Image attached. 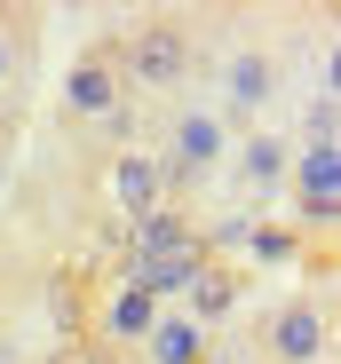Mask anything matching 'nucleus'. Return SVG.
Returning <instances> with one entry per match:
<instances>
[{"label": "nucleus", "mask_w": 341, "mask_h": 364, "mask_svg": "<svg viewBox=\"0 0 341 364\" xmlns=\"http://www.w3.org/2000/svg\"><path fill=\"white\" fill-rule=\"evenodd\" d=\"M286 159H294V143H278V135H254L246 151H238V182L254 198H270L278 182H286Z\"/></svg>", "instance_id": "obj_11"}, {"label": "nucleus", "mask_w": 341, "mask_h": 364, "mask_svg": "<svg viewBox=\"0 0 341 364\" xmlns=\"http://www.w3.org/2000/svg\"><path fill=\"white\" fill-rule=\"evenodd\" d=\"M111 55H120L127 87L175 95V87L199 80V16H183V9H143V16H127L120 32H111Z\"/></svg>", "instance_id": "obj_1"}, {"label": "nucleus", "mask_w": 341, "mask_h": 364, "mask_svg": "<svg viewBox=\"0 0 341 364\" xmlns=\"http://www.w3.org/2000/svg\"><path fill=\"white\" fill-rule=\"evenodd\" d=\"M111 198H120L135 222L167 206V182H159V159L151 151H120V166H111Z\"/></svg>", "instance_id": "obj_9"}, {"label": "nucleus", "mask_w": 341, "mask_h": 364, "mask_svg": "<svg viewBox=\"0 0 341 364\" xmlns=\"http://www.w3.org/2000/svg\"><path fill=\"white\" fill-rule=\"evenodd\" d=\"M159 325V293L151 285H135V277H120L103 293V309H95V356L111 364V356H127V348H143V333Z\"/></svg>", "instance_id": "obj_6"}, {"label": "nucleus", "mask_w": 341, "mask_h": 364, "mask_svg": "<svg viewBox=\"0 0 341 364\" xmlns=\"http://www.w3.org/2000/svg\"><path fill=\"white\" fill-rule=\"evenodd\" d=\"M302 127H310V143H341V103H333V95H318Z\"/></svg>", "instance_id": "obj_14"}, {"label": "nucleus", "mask_w": 341, "mask_h": 364, "mask_svg": "<svg viewBox=\"0 0 341 364\" xmlns=\"http://www.w3.org/2000/svg\"><path fill=\"white\" fill-rule=\"evenodd\" d=\"M294 174V198H302V222H333L341 214V143H302L286 159Z\"/></svg>", "instance_id": "obj_7"}, {"label": "nucleus", "mask_w": 341, "mask_h": 364, "mask_svg": "<svg viewBox=\"0 0 341 364\" xmlns=\"http://www.w3.org/2000/svg\"><path fill=\"white\" fill-rule=\"evenodd\" d=\"M191 246H206V237L183 222V206H159V214L135 222V262H167V254H191ZM135 262H127V269H135Z\"/></svg>", "instance_id": "obj_10"}, {"label": "nucleus", "mask_w": 341, "mask_h": 364, "mask_svg": "<svg viewBox=\"0 0 341 364\" xmlns=\"http://www.w3.org/2000/svg\"><path fill=\"white\" fill-rule=\"evenodd\" d=\"M278 87H286V64H278V55L270 48H231V64H222V127H231V119H262V103L278 95Z\"/></svg>", "instance_id": "obj_5"}, {"label": "nucleus", "mask_w": 341, "mask_h": 364, "mask_svg": "<svg viewBox=\"0 0 341 364\" xmlns=\"http://www.w3.org/2000/svg\"><path fill=\"white\" fill-rule=\"evenodd\" d=\"M24 55H32V16H9V9H0V95L24 80Z\"/></svg>", "instance_id": "obj_12"}, {"label": "nucleus", "mask_w": 341, "mask_h": 364, "mask_svg": "<svg viewBox=\"0 0 341 364\" xmlns=\"http://www.w3.org/2000/svg\"><path fill=\"white\" fill-rule=\"evenodd\" d=\"M262 364H333V301L294 293L262 317Z\"/></svg>", "instance_id": "obj_4"}, {"label": "nucleus", "mask_w": 341, "mask_h": 364, "mask_svg": "<svg viewBox=\"0 0 341 364\" xmlns=\"http://www.w3.org/2000/svg\"><path fill=\"white\" fill-rule=\"evenodd\" d=\"M143 356L151 364H214V333L199 317H167L159 309V325L143 333Z\"/></svg>", "instance_id": "obj_8"}, {"label": "nucleus", "mask_w": 341, "mask_h": 364, "mask_svg": "<svg viewBox=\"0 0 341 364\" xmlns=\"http://www.w3.org/2000/svg\"><path fill=\"white\" fill-rule=\"evenodd\" d=\"M127 103H135V87H127L120 55H111V32H103V40H88L72 55V80H64V103L56 111H64V127H120Z\"/></svg>", "instance_id": "obj_2"}, {"label": "nucleus", "mask_w": 341, "mask_h": 364, "mask_svg": "<svg viewBox=\"0 0 341 364\" xmlns=\"http://www.w3.org/2000/svg\"><path fill=\"white\" fill-rule=\"evenodd\" d=\"M151 159H159V182H167V206H175L183 191H199V182L231 159V127H222L214 111H175L167 119V143Z\"/></svg>", "instance_id": "obj_3"}, {"label": "nucleus", "mask_w": 341, "mask_h": 364, "mask_svg": "<svg viewBox=\"0 0 341 364\" xmlns=\"http://www.w3.org/2000/svg\"><path fill=\"white\" fill-rule=\"evenodd\" d=\"M214 364H222V356H214Z\"/></svg>", "instance_id": "obj_15"}, {"label": "nucleus", "mask_w": 341, "mask_h": 364, "mask_svg": "<svg viewBox=\"0 0 341 364\" xmlns=\"http://www.w3.org/2000/svg\"><path fill=\"white\" fill-rule=\"evenodd\" d=\"M231 301H238V285H231V269H214V262H206V269H199V285H191V317H199V325L214 333V317L231 309Z\"/></svg>", "instance_id": "obj_13"}]
</instances>
